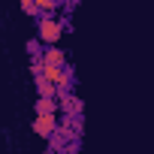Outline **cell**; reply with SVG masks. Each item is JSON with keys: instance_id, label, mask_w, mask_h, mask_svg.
I'll use <instances>...</instances> for the list:
<instances>
[{"instance_id": "obj_3", "label": "cell", "mask_w": 154, "mask_h": 154, "mask_svg": "<svg viewBox=\"0 0 154 154\" xmlns=\"http://www.w3.org/2000/svg\"><path fill=\"white\" fill-rule=\"evenodd\" d=\"M57 103H60V115H85V100L75 94V91L60 94Z\"/></svg>"}, {"instance_id": "obj_8", "label": "cell", "mask_w": 154, "mask_h": 154, "mask_svg": "<svg viewBox=\"0 0 154 154\" xmlns=\"http://www.w3.org/2000/svg\"><path fill=\"white\" fill-rule=\"evenodd\" d=\"M18 6H21V12H24V15H30L33 21L42 15V12H39V6H36V0H18Z\"/></svg>"}, {"instance_id": "obj_11", "label": "cell", "mask_w": 154, "mask_h": 154, "mask_svg": "<svg viewBox=\"0 0 154 154\" xmlns=\"http://www.w3.org/2000/svg\"><path fill=\"white\" fill-rule=\"evenodd\" d=\"M42 154H57V151H54V148H45V151H42Z\"/></svg>"}, {"instance_id": "obj_10", "label": "cell", "mask_w": 154, "mask_h": 154, "mask_svg": "<svg viewBox=\"0 0 154 154\" xmlns=\"http://www.w3.org/2000/svg\"><path fill=\"white\" fill-rule=\"evenodd\" d=\"M60 3H63V12L69 15V12H72L75 6H79V3H82V0H60Z\"/></svg>"}, {"instance_id": "obj_2", "label": "cell", "mask_w": 154, "mask_h": 154, "mask_svg": "<svg viewBox=\"0 0 154 154\" xmlns=\"http://www.w3.org/2000/svg\"><path fill=\"white\" fill-rule=\"evenodd\" d=\"M57 124H60V115H33L30 130H33V136H39V139L48 142V136L57 130Z\"/></svg>"}, {"instance_id": "obj_1", "label": "cell", "mask_w": 154, "mask_h": 154, "mask_svg": "<svg viewBox=\"0 0 154 154\" xmlns=\"http://www.w3.org/2000/svg\"><path fill=\"white\" fill-rule=\"evenodd\" d=\"M63 18L60 15H39L36 18V36H39V42L42 45H57L60 39H63Z\"/></svg>"}, {"instance_id": "obj_12", "label": "cell", "mask_w": 154, "mask_h": 154, "mask_svg": "<svg viewBox=\"0 0 154 154\" xmlns=\"http://www.w3.org/2000/svg\"><path fill=\"white\" fill-rule=\"evenodd\" d=\"M57 154H66V151H57Z\"/></svg>"}, {"instance_id": "obj_6", "label": "cell", "mask_w": 154, "mask_h": 154, "mask_svg": "<svg viewBox=\"0 0 154 154\" xmlns=\"http://www.w3.org/2000/svg\"><path fill=\"white\" fill-rule=\"evenodd\" d=\"M33 88H36V97H57V85L45 79V72L33 79Z\"/></svg>"}, {"instance_id": "obj_4", "label": "cell", "mask_w": 154, "mask_h": 154, "mask_svg": "<svg viewBox=\"0 0 154 154\" xmlns=\"http://www.w3.org/2000/svg\"><path fill=\"white\" fill-rule=\"evenodd\" d=\"M33 115H60V103H57V97H36V103H33Z\"/></svg>"}, {"instance_id": "obj_5", "label": "cell", "mask_w": 154, "mask_h": 154, "mask_svg": "<svg viewBox=\"0 0 154 154\" xmlns=\"http://www.w3.org/2000/svg\"><path fill=\"white\" fill-rule=\"evenodd\" d=\"M42 60H45V66H63L66 63V51L60 45H45L42 48Z\"/></svg>"}, {"instance_id": "obj_9", "label": "cell", "mask_w": 154, "mask_h": 154, "mask_svg": "<svg viewBox=\"0 0 154 154\" xmlns=\"http://www.w3.org/2000/svg\"><path fill=\"white\" fill-rule=\"evenodd\" d=\"M42 48H45V45L39 42V36H36V39H27V54H30V57H39Z\"/></svg>"}, {"instance_id": "obj_7", "label": "cell", "mask_w": 154, "mask_h": 154, "mask_svg": "<svg viewBox=\"0 0 154 154\" xmlns=\"http://www.w3.org/2000/svg\"><path fill=\"white\" fill-rule=\"evenodd\" d=\"M36 6H39V12H45V15H57V9L63 6L60 0H36Z\"/></svg>"}]
</instances>
